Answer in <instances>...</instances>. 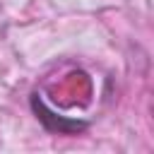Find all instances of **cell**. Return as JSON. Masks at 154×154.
I'll return each mask as SVG.
<instances>
[{"mask_svg": "<svg viewBox=\"0 0 154 154\" xmlns=\"http://www.w3.org/2000/svg\"><path fill=\"white\" fill-rule=\"evenodd\" d=\"M31 108H34L36 118L43 123V128H46L48 132H58V135H75V132H82V130L87 128V123H84V120H72V118H65V116L53 113V111H51V108L38 99V94H34V96H31Z\"/></svg>", "mask_w": 154, "mask_h": 154, "instance_id": "obj_1", "label": "cell"}]
</instances>
